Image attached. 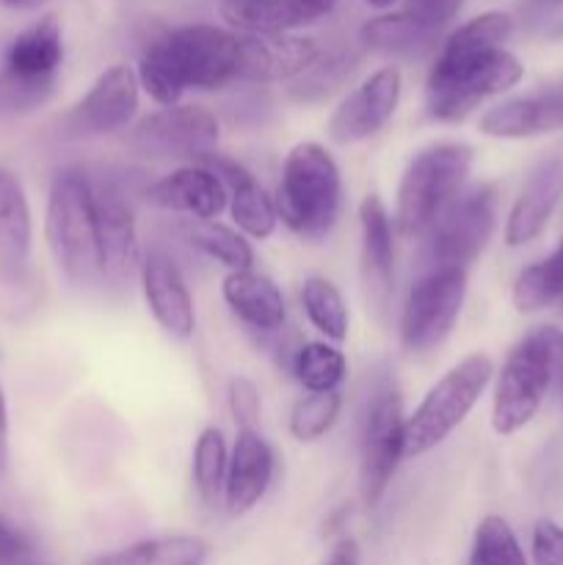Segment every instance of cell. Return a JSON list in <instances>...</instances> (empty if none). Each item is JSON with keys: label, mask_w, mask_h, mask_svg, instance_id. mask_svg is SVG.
<instances>
[{"label": "cell", "mask_w": 563, "mask_h": 565, "mask_svg": "<svg viewBox=\"0 0 563 565\" xmlns=\"http://www.w3.org/2000/svg\"><path fill=\"white\" fill-rule=\"evenodd\" d=\"M188 243L204 254L213 263L224 265L230 274L235 270L254 268V252L248 246L246 235H241L232 226L219 224V221H188L185 224Z\"/></svg>", "instance_id": "f546056e"}, {"label": "cell", "mask_w": 563, "mask_h": 565, "mask_svg": "<svg viewBox=\"0 0 563 565\" xmlns=\"http://www.w3.org/2000/svg\"><path fill=\"white\" fill-rule=\"evenodd\" d=\"M28 552H31V544L25 535L0 519V561H22Z\"/></svg>", "instance_id": "ab89813d"}, {"label": "cell", "mask_w": 563, "mask_h": 565, "mask_svg": "<svg viewBox=\"0 0 563 565\" xmlns=\"http://www.w3.org/2000/svg\"><path fill=\"white\" fill-rule=\"evenodd\" d=\"M0 3L11 6V9L31 11V9H39V6H44V3H47V0H0Z\"/></svg>", "instance_id": "7bdbcfd3"}, {"label": "cell", "mask_w": 563, "mask_h": 565, "mask_svg": "<svg viewBox=\"0 0 563 565\" xmlns=\"http://www.w3.org/2000/svg\"><path fill=\"white\" fill-rule=\"evenodd\" d=\"M346 75H351V58L348 55L320 53V58L298 81H293L290 94L301 103H315V99L329 97L346 81Z\"/></svg>", "instance_id": "d590c367"}, {"label": "cell", "mask_w": 563, "mask_h": 565, "mask_svg": "<svg viewBox=\"0 0 563 565\" xmlns=\"http://www.w3.org/2000/svg\"><path fill=\"white\" fill-rule=\"evenodd\" d=\"M301 307L309 323L320 331L329 342L340 345L348 340V307L342 292L337 290L334 281L326 276H309L301 285Z\"/></svg>", "instance_id": "4dcf8cb0"}, {"label": "cell", "mask_w": 563, "mask_h": 565, "mask_svg": "<svg viewBox=\"0 0 563 565\" xmlns=\"http://www.w3.org/2000/svg\"><path fill=\"white\" fill-rule=\"evenodd\" d=\"M362 561V552H359V544L353 539H340L334 546H331L329 557H326L323 565H359Z\"/></svg>", "instance_id": "60d3db41"}, {"label": "cell", "mask_w": 563, "mask_h": 565, "mask_svg": "<svg viewBox=\"0 0 563 565\" xmlns=\"http://www.w3.org/2000/svg\"><path fill=\"white\" fill-rule=\"evenodd\" d=\"M0 565H33V563H25V561H0Z\"/></svg>", "instance_id": "bcb514c9"}, {"label": "cell", "mask_w": 563, "mask_h": 565, "mask_svg": "<svg viewBox=\"0 0 563 565\" xmlns=\"http://www.w3.org/2000/svg\"><path fill=\"white\" fill-rule=\"evenodd\" d=\"M364 3H368L370 9H392L397 0H364Z\"/></svg>", "instance_id": "ee69618b"}, {"label": "cell", "mask_w": 563, "mask_h": 565, "mask_svg": "<svg viewBox=\"0 0 563 565\" xmlns=\"http://www.w3.org/2000/svg\"><path fill=\"white\" fill-rule=\"evenodd\" d=\"M461 6L464 0H403V14H408L428 31L439 33L458 14Z\"/></svg>", "instance_id": "74e56055"}, {"label": "cell", "mask_w": 563, "mask_h": 565, "mask_svg": "<svg viewBox=\"0 0 563 565\" xmlns=\"http://www.w3.org/2000/svg\"><path fill=\"white\" fill-rule=\"evenodd\" d=\"M533 561L535 565H563V527L541 519L533 530Z\"/></svg>", "instance_id": "f35d334b"}, {"label": "cell", "mask_w": 563, "mask_h": 565, "mask_svg": "<svg viewBox=\"0 0 563 565\" xmlns=\"http://www.w3.org/2000/svg\"><path fill=\"white\" fill-rule=\"evenodd\" d=\"M210 557V546L196 535H166V539H147L125 550L99 555L88 565H204Z\"/></svg>", "instance_id": "4316f807"}, {"label": "cell", "mask_w": 563, "mask_h": 565, "mask_svg": "<svg viewBox=\"0 0 563 565\" xmlns=\"http://www.w3.org/2000/svg\"><path fill=\"white\" fill-rule=\"evenodd\" d=\"M342 412L340 392H307L290 412V436L301 445L318 441L334 428Z\"/></svg>", "instance_id": "e575fe53"}, {"label": "cell", "mask_w": 563, "mask_h": 565, "mask_svg": "<svg viewBox=\"0 0 563 565\" xmlns=\"http://www.w3.org/2000/svg\"><path fill=\"white\" fill-rule=\"evenodd\" d=\"M226 403H230V414L235 419L237 430H257L259 414H263V397H259L257 384L252 379H246V375L230 379Z\"/></svg>", "instance_id": "8d00e7d4"}, {"label": "cell", "mask_w": 563, "mask_h": 565, "mask_svg": "<svg viewBox=\"0 0 563 565\" xmlns=\"http://www.w3.org/2000/svg\"><path fill=\"white\" fill-rule=\"evenodd\" d=\"M511 298L519 312H539L563 298V241L550 257L519 270Z\"/></svg>", "instance_id": "1f68e13d"}, {"label": "cell", "mask_w": 563, "mask_h": 565, "mask_svg": "<svg viewBox=\"0 0 563 565\" xmlns=\"http://www.w3.org/2000/svg\"><path fill=\"white\" fill-rule=\"evenodd\" d=\"M94 185V213H97L99 254H103V279L114 285H125L132 274L141 270V243L132 204L125 191L114 182L92 180Z\"/></svg>", "instance_id": "9a60e30c"}, {"label": "cell", "mask_w": 563, "mask_h": 565, "mask_svg": "<svg viewBox=\"0 0 563 565\" xmlns=\"http://www.w3.org/2000/svg\"><path fill=\"white\" fill-rule=\"evenodd\" d=\"M64 61V36L55 17H42L3 50V83L14 108H31L50 94Z\"/></svg>", "instance_id": "8fae6325"}, {"label": "cell", "mask_w": 563, "mask_h": 565, "mask_svg": "<svg viewBox=\"0 0 563 565\" xmlns=\"http://www.w3.org/2000/svg\"><path fill=\"white\" fill-rule=\"evenodd\" d=\"M472 160L467 143H436L414 154L397 185L395 230L408 241L428 235L447 204L467 185Z\"/></svg>", "instance_id": "8992f818"}, {"label": "cell", "mask_w": 563, "mask_h": 565, "mask_svg": "<svg viewBox=\"0 0 563 565\" xmlns=\"http://www.w3.org/2000/svg\"><path fill=\"white\" fill-rule=\"evenodd\" d=\"M403 77L397 66H381L373 75L364 77L329 116V138L337 147L368 141L375 132L384 130L386 121L395 116L401 103Z\"/></svg>", "instance_id": "5bb4252c"}, {"label": "cell", "mask_w": 563, "mask_h": 565, "mask_svg": "<svg viewBox=\"0 0 563 565\" xmlns=\"http://www.w3.org/2000/svg\"><path fill=\"white\" fill-rule=\"evenodd\" d=\"M226 463H230V447H226L221 428L210 425L199 434L196 445H193V489H196L199 500L215 505L224 497L226 483Z\"/></svg>", "instance_id": "d6a6232c"}, {"label": "cell", "mask_w": 563, "mask_h": 565, "mask_svg": "<svg viewBox=\"0 0 563 565\" xmlns=\"http://www.w3.org/2000/svg\"><path fill=\"white\" fill-rule=\"evenodd\" d=\"M144 196L155 207L191 215L193 221H215L226 210L224 182L204 163L180 166L152 182Z\"/></svg>", "instance_id": "ffe728a7"}, {"label": "cell", "mask_w": 563, "mask_h": 565, "mask_svg": "<svg viewBox=\"0 0 563 565\" xmlns=\"http://www.w3.org/2000/svg\"><path fill=\"white\" fill-rule=\"evenodd\" d=\"M219 119L202 105H171L144 116L132 132V143L152 158H174L204 163L219 152Z\"/></svg>", "instance_id": "7c38bea8"}, {"label": "cell", "mask_w": 563, "mask_h": 565, "mask_svg": "<svg viewBox=\"0 0 563 565\" xmlns=\"http://www.w3.org/2000/svg\"><path fill=\"white\" fill-rule=\"evenodd\" d=\"M495 379V364L486 353H469L447 370L406 417V458L436 450L478 406L480 395Z\"/></svg>", "instance_id": "52a82bcc"}, {"label": "cell", "mask_w": 563, "mask_h": 565, "mask_svg": "<svg viewBox=\"0 0 563 565\" xmlns=\"http://www.w3.org/2000/svg\"><path fill=\"white\" fill-rule=\"evenodd\" d=\"M563 199V143L550 149L519 191L506 221V243L511 248L535 241L555 215Z\"/></svg>", "instance_id": "ac0fdd59"}, {"label": "cell", "mask_w": 563, "mask_h": 565, "mask_svg": "<svg viewBox=\"0 0 563 565\" xmlns=\"http://www.w3.org/2000/svg\"><path fill=\"white\" fill-rule=\"evenodd\" d=\"M274 450L259 436V430H237L235 445L230 450L224 483V508L230 516H243L252 511L274 480Z\"/></svg>", "instance_id": "44dd1931"}, {"label": "cell", "mask_w": 563, "mask_h": 565, "mask_svg": "<svg viewBox=\"0 0 563 565\" xmlns=\"http://www.w3.org/2000/svg\"><path fill=\"white\" fill-rule=\"evenodd\" d=\"M9 463V406H6L3 386H0V472Z\"/></svg>", "instance_id": "b9f144b4"}, {"label": "cell", "mask_w": 563, "mask_h": 565, "mask_svg": "<svg viewBox=\"0 0 563 565\" xmlns=\"http://www.w3.org/2000/svg\"><path fill=\"white\" fill-rule=\"evenodd\" d=\"M204 166L213 169L219 180L224 182L226 207H230L237 232L254 237V241H265V237L274 235L276 224H279V213H276L274 196L259 185L257 177L246 166L219 152L204 160Z\"/></svg>", "instance_id": "7402d4cb"}, {"label": "cell", "mask_w": 563, "mask_h": 565, "mask_svg": "<svg viewBox=\"0 0 563 565\" xmlns=\"http://www.w3.org/2000/svg\"><path fill=\"white\" fill-rule=\"evenodd\" d=\"M138 281L155 323L174 340H191L196 331V307L180 265L166 252L149 248L141 259Z\"/></svg>", "instance_id": "e0dca14e"}, {"label": "cell", "mask_w": 563, "mask_h": 565, "mask_svg": "<svg viewBox=\"0 0 563 565\" xmlns=\"http://www.w3.org/2000/svg\"><path fill=\"white\" fill-rule=\"evenodd\" d=\"M403 456H406L403 397L390 381H379L368 395L362 439H359V489L368 505H379Z\"/></svg>", "instance_id": "ba28073f"}, {"label": "cell", "mask_w": 563, "mask_h": 565, "mask_svg": "<svg viewBox=\"0 0 563 565\" xmlns=\"http://www.w3.org/2000/svg\"><path fill=\"white\" fill-rule=\"evenodd\" d=\"M511 31V14L486 11L442 42L425 81V110L431 119L464 121L480 103L522 81V61L506 50Z\"/></svg>", "instance_id": "6da1fadb"}, {"label": "cell", "mask_w": 563, "mask_h": 565, "mask_svg": "<svg viewBox=\"0 0 563 565\" xmlns=\"http://www.w3.org/2000/svg\"><path fill=\"white\" fill-rule=\"evenodd\" d=\"M497 224V193L491 185L464 188L434 230L425 235L428 246L425 254L431 259V268H464L467 270L475 259L484 254L495 235Z\"/></svg>", "instance_id": "9c48e42d"}, {"label": "cell", "mask_w": 563, "mask_h": 565, "mask_svg": "<svg viewBox=\"0 0 563 565\" xmlns=\"http://www.w3.org/2000/svg\"><path fill=\"white\" fill-rule=\"evenodd\" d=\"M561 370L563 331L541 326L519 340L495 379V397H491L495 434L511 436L530 425Z\"/></svg>", "instance_id": "5b68a950"}, {"label": "cell", "mask_w": 563, "mask_h": 565, "mask_svg": "<svg viewBox=\"0 0 563 565\" xmlns=\"http://www.w3.org/2000/svg\"><path fill=\"white\" fill-rule=\"evenodd\" d=\"M138 94L141 86L130 66H108L64 116V136L99 138L125 130L138 114Z\"/></svg>", "instance_id": "4fadbf2b"}, {"label": "cell", "mask_w": 563, "mask_h": 565, "mask_svg": "<svg viewBox=\"0 0 563 565\" xmlns=\"http://www.w3.org/2000/svg\"><path fill=\"white\" fill-rule=\"evenodd\" d=\"M359 274L368 309L384 318L395 296V241L390 213L375 193L359 204Z\"/></svg>", "instance_id": "2e32d148"}, {"label": "cell", "mask_w": 563, "mask_h": 565, "mask_svg": "<svg viewBox=\"0 0 563 565\" xmlns=\"http://www.w3.org/2000/svg\"><path fill=\"white\" fill-rule=\"evenodd\" d=\"M33 224L22 182L0 169V285L22 281L31 257Z\"/></svg>", "instance_id": "484cf974"}, {"label": "cell", "mask_w": 563, "mask_h": 565, "mask_svg": "<svg viewBox=\"0 0 563 565\" xmlns=\"http://www.w3.org/2000/svg\"><path fill=\"white\" fill-rule=\"evenodd\" d=\"M533 3L544 6V9H546V6H561V3H563V0H533Z\"/></svg>", "instance_id": "f6af8a7d"}, {"label": "cell", "mask_w": 563, "mask_h": 565, "mask_svg": "<svg viewBox=\"0 0 563 565\" xmlns=\"http://www.w3.org/2000/svg\"><path fill=\"white\" fill-rule=\"evenodd\" d=\"M439 33L428 31L412 17L397 11V14H384L370 20L362 28V39L368 47L379 50L386 55H403V58H419L436 44Z\"/></svg>", "instance_id": "83f0119b"}, {"label": "cell", "mask_w": 563, "mask_h": 565, "mask_svg": "<svg viewBox=\"0 0 563 565\" xmlns=\"http://www.w3.org/2000/svg\"><path fill=\"white\" fill-rule=\"evenodd\" d=\"M290 373L307 392H340L348 362L331 342H304L293 351Z\"/></svg>", "instance_id": "f1b7e54d"}, {"label": "cell", "mask_w": 563, "mask_h": 565, "mask_svg": "<svg viewBox=\"0 0 563 565\" xmlns=\"http://www.w3.org/2000/svg\"><path fill=\"white\" fill-rule=\"evenodd\" d=\"M337 0H226L221 17L246 36H276L331 14Z\"/></svg>", "instance_id": "603a6c76"}, {"label": "cell", "mask_w": 563, "mask_h": 565, "mask_svg": "<svg viewBox=\"0 0 563 565\" xmlns=\"http://www.w3.org/2000/svg\"><path fill=\"white\" fill-rule=\"evenodd\" d=\"M274 202L287 230L304 241H323L342 210V174L329 149L315 141L296 143L282 166Z\"/></svg>", "instance_id": "277c9868"}, {"label": "cell", "mask_w": 563, "mask_h": 565, "mask_svg": "<svg viewBox=\"0 0 563 565\" xmlns=\"http://www.w3.org/2000/svg\"><path fill=\"white\" fill-rule=\"evenodd\" d=\"M241 36L215 25H182L160 33L138 58V86L160 105H180L188 88L213 92L237 75Z\"/></svg>", "instance_id": "7a4b0ae2"}, {"label": "cell", "mask_w": 563, "mask_h": 565, "mask_svg": "<svg viewBox=\"0 0 563 565\" xmlns=\"http://www.w3.org/2000/svg\"><path fill=\"white\" fill-rule=\"evenodd\" d=\"M221 296L243 326L259 334H276L285 326L287 307L279 285L259 270H235L221 281Z\"/></svg>", "instance_id": "d4e9b609"}, {"label": "cell", "mask_w": 563, "mask_h": 565, "mask_svg": "<svg viewBox=\"0 0 563 565\" xmlns=\"http://www.w3.org/2000/svg\"><path fill=\"white\" fill-rule=\"evenodd\" d=\"M44 237L55 265L72 285L103 281L97 213L92 177L81 169H64L53 177L44 210Z\"/></svg>", "instance_id": "3957f363"}, {"label": "cell", "mask_w": 563, "mask_h": 565, "mask_svg": "<svg viewBox=\"0 0 563 565\" xmlns=\"http://www.w3.org/2000/svg\"><path fill=\"white\" fill-rule=\"evenodd\" d=\"M467 298V270L428 268L408 290L401 309V342L412 353H428L450 337Z\"/></svg>", "instance_id": "30bf717a"}, {"label": "cell", "mask_w": 563, "mask_h": 565, "mask_svg": "<svg viewBox=\"0 0 563 565\" xmlns=\"http://www.w3.org/2000/svg\"><path fill=\"white\" fill-rule=\"evenodd\" d=\"M467 565H528V557H524L511 524L502 516L489 513L480 519L478 530H475Z\"/></svg>", "instance_id": "836d02e7"}, {"label": "cell", "mask_w": 563, "mask_h": 565, "mask_svg": "<svg viewBox=\"0 0 563 565\" xmlns=\"http://www.w3.org/2000/svg\"><path fill=\"white\" fill-rule=\"evenodd\" d=\"M241 36L237 50V75L235 81L246 83H285L298 81L323 50L315 39L290 36V33H276V36Z\"/></svg>", "instance_id": "d6986e66"}, {"label": "cell", "mask_w": 563, "mask_h": 565, "mask_svg": "<svg viewBox=\"0 0 563 565\" xmlns=\"http://www.w3.org/2000/svg\"><path fill=\"white\" fill-rule=\"evenodd\" d=\"M563 130V81L535 94L506 99L480 116V132L491 138H533Z\"/></svg>", "instance_id": "cb8c5ba5"}]
</instances>
